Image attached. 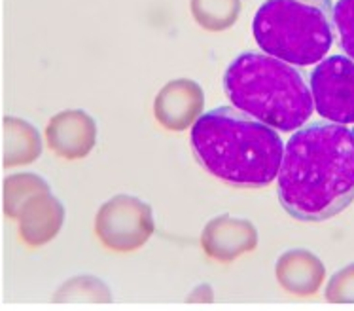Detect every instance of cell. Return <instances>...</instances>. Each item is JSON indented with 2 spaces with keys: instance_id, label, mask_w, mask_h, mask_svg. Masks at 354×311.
<instances>
[{
  "instance_id": "1",
  "label": "cell",
  "mask_w": 354,
  "mask_h": 311,
  "mask_svg": "<svg viewBox=\"0 0 354 311\" xmlns=\"http://www.w3.org/2000/svg\"><path fill=\"white\" fill-rule=\"evenodd\" d=\"M279 202L301 222H324L354 202V135L345 125H301L284 146Z\"/></svg>"
},
{
  "instance_id": "2",
  "label": "cell",
  "mask_w": 354,
  "mask_h": 311,
  "mask_svg": "<svg viewBox=\"0 0 354 311\" xmlns=\"http://www.w3.org/2000/svg\"><path fill=\"white\" fill-rule=\"evenodd\" d=\"M192 148L210 175L239 188H263L275 181L284 143L279 131L235 107H218L197 118Z\"/></svg>"
},
{
  "instance_id": "3",
  "label": "cell",
  "mask_w": 354,
  "mask_h": 311,
  "mask_svg": "<svg viewBox=\"0 0 354 311\" xmlns=\"http://www.w3.org/2000/svg\"><path fill=\"white\" fill-rule=\"evenodd\" d=\"M224 89L235 109L284 133L299 130L315 110L304 74L263 51H245L233 59Z\"/></svg>"
},
{
  "instance_id": "4",
  "label": "cell",
  "mask_w": 354,
  "mask_h": 311,
  "mask_svg": "<svg viewBox=\"0 0 354 311\" xmlns=\"http://www.w3.org/2000/svg\"><path fill=\"white\" fill-rule=\"evenodd\" d=\"M263 53L294 66H311L328 55L335 40L332 0H266L252 21Z\"/></svg>"
},
{
  "instance_id": "5",
  "label": "cell",
  "mask_w": 354,
  "mask_h": 311,
  "mask_svg": "<svg viewBox=\"0 0 354 311\" xmlns=\"http://www.w3.org/2000/svg\"><path fill=\"white\" fill-rule=\"evenodd\" d=\"M156 230L152 207L135 195L120 194L102 205L95 217V233L114 253H133Z\"/></svg>"
},
{
  "instance_id": "6",
  "label": "cell",
  "mask_w": 354,
  "mask_h": 311,
  "mask_svg": "<svg viewBox=\"0 0 354 311\" xmlns=\"http://www.w3.org/2000/svg\"><path fill=\"white\" fill-rule=\"evenodd\" d=\"M315 110L333 123H354V61L347 55H330L318 61L311 73Z\"/></svg>"
},
{
  "instance_id": "7",
  "label": "cell",
  "mask_w": 354,
  "mask_h": 311,
  "mask_svg": "<svg viewBox=\"0 0 354 311\" xmlns=\"http://www.w3.org/2000/svg\"><path fill=\"white\" fill-rule=\"evenodd\" d=\"M201 247L212 260L233 262L258 247V230L250 220L222 215L205 226Z\"/></svg>"
},
{
  "instance_id": "8",
  "label": "cell",
  "mask_w": 354,
  "mask_h": 311,
  "mask_svg": "<svg viewBox=\"0 0 354 311\" xmlns=\"http://www.w3.org/2000/svg\"><path fill=\"white\" fill-rule=\"evenodd\" d=\"M205 95L201 86L188 78L171 80L156 95L153 114L165 130L186 131L201 116Z\"/></svg>"
},
{
  "instance_id": "9",
  "label": "cell",
  "mask_w": 354,
  "mask_h": 311,
  "mask_svg": "<svg viewBox=\"0 0 354 311\" xmlns=\"http://www.w3.org/2000/svg\"><path fill=\"white\" fill-rule=\"evenodd\" d=\"M48 145L65 159H82L93 150L97 123L84 110H65L51 118L46 130Z\"/></svg>"
},
{
  "instance_id": "10",
  "label": "cell",
  "mask_w": 354,
  "mask_h": 311,
  "mask_svg": "<svg viewBox=\"0 0 354 311\" xmlns=\"http://www.w3.org/2000/svg\"><path fill=\"white\" fill-rule=\"evenodd\" d=\"M21 238L32 247L46 245L55 238L65 220V209L57 197L48 192L32 195L19 211Z\"/></svg>"
},
{
  "instance_id": "11",
  "label": "cell",
  "mask_w": 354,
  "mask_h": 311,
  "mask_svg": "<svg viewBox=\"0 0 354 311\" xmlns=\"http://www.w3.org/2000/svg\"><path fill=\"white\" fill-rule=\"evenodd\" d=\"M277 281L296 296H311L324 281L326 269L317 254L305 249H292L277 260Z\"/></svg>"
},
{
  "instance_id": "12",
  "label": "cell",
  "mask_w": 354,
  "mask_h": 311,
  "mask_svg": "<svg viewBox=\"0 0 354 311\" xmlns=\"http://www.w3.org/2000/svg\"><path fill=\"white\" fill-rule=\"evenodd\" d=\"M4 133H6V146H4V166H19V163H30L42 152V143L38 137V131L21 122L17 118H6L4 122Z\"/></svg>"
},
{
  "instance_id": "13",
  "label": "cell",
  "mask_w": 354,
  "mask_h": 311,
  "mask_svg": "<svg viewBox=\"0 0 354 311\" xmlns=\"http://www.w3.org/2000/svg\"><path fill=\"white\" fill-rule=\"evenodd\" d=\"M189 10L201 29L220 33L237 23L243 0H189Z\"/></svg>"
},
{
  "instance_id": "14",
  "label": "cell",
  "mask_w": 354,
  "mask_h": 311,
  "mask_svg": "<svg viewBox=\"0 0 354 311\" xmlns=\"http://www.w3.org/2000/svg\"><path fill=\"white\" fill-rule=\"evenodd\" d=\"M50 186L37 177V175H15L8 179L4 186V207H6L8 217H19V211L23 205L29 202L32 195L40 192H48Z\"/></svg>"
},
{
  "instance_id": "15",
  "label": "cell",
  "mask_w": 354,
  "mask_h": 311,
  "mask_svg": "<svg viewBox=\"0 0 354 311\" xmlns=\"http://www.w3.org/2000/svg\"><path fill=\"white\" fill-rule=\"evenodd\" d=\"M57 302H110L112 294H110L109 287L91 275H80L74 277L71 281H66L57 294H55Z\"/></svg>"
},
{
  "instance_id": "16",
  "label": "cell",
  "mask_w": 354,
  "mask_h": 311,
  "mask_svg": "<svg viewBox=\"0 0 354 311\" xmlns=\"http://www.w3.org/2000/svg\"><path fill=\"white\" fill-rule=\"evenodd\" d=\"M333 29L341 50L354 61V0H337L333 6Z\"/></svg>"
},
{
  "instance_id": "17",
  "label": "cell",
  "mask_w": 354,
  "mask_h": 311,
  "mask_svg": "<svg viewBox=\"0 0 354 311\" xmlns=\"http://www.w3.org/2000/svg\"><path fill=\"white\" fill-rule=\"evenodd\" d=\"M326 300L333 304H354V264L339 269L328 281Z\"/></svg>"
},
{
  "instance_id": "18",
  "label": "cell",
  "mask_w": 354,
  "mask_h": 311,
  "mask_svg": "<svg viewBox=\"0 0 354 311\" xmlns=\"http://www.w3.org/2000/svg\"><path fill=\"white\" fill-rule=\"evenodd\" d=\"M189 302H212L214 300V292L209 285H199L192 294L188 296Z\"/></svg>"
},
{
  "instance_id": "19",
  "label": "cell",
  "mask_w": 354,
  "mask_h": 311,
  "mask_svg": "<svg viewBox=\"0 0 354 311\" xmlns=\"http://www.w3.org/2000/svg\"><path fill=\"white\" fill-rule=\"evenodd\" d=\"M353 135H354V130H353Z\"/></svg>"
}]
</instances>
